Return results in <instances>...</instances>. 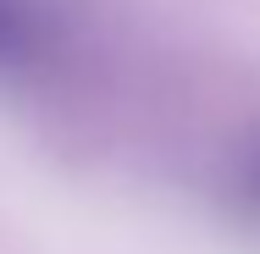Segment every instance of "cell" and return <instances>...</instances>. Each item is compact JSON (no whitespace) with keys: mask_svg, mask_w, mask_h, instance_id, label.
I'll return each instance as SVG.
<instances>
[{"mask_svg":"<svg viewBox=\"0 0 260 254\" xmlns=\"http://www.w3.org/2000/svg\"><path fill=\"white\" fill-rule=\"evenodd\" d=\"M22 33H28V11L17 6V0H0V55H11L22 45Z\"/></svg>","mask_w":260,"mask_h":254,"instance_id":"6da1fadb","label":"cell"}]
</instances>
